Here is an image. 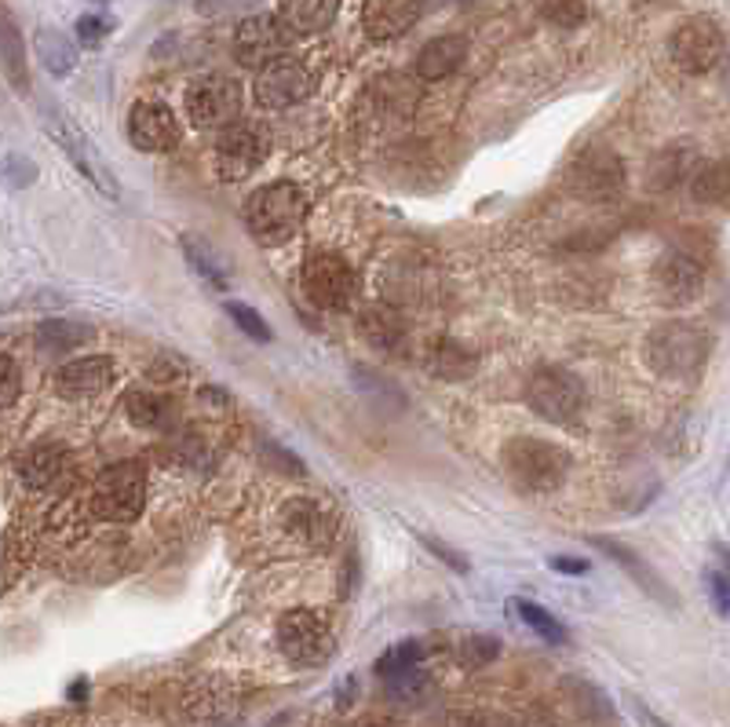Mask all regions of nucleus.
I'll return each mask as SVG.
<instances>
[{"label": "nucleus", "instance_id": "9b49d317", "mask_svg": "<svg viewBox=\"0 0 730 727\" xmlns=\"http://www.w3.org/2000/svg\"><path fill=\"white\" fill-rule=\"evenodd\" d=\"M271 153V136L256 121H234L220 132L212 147V161L220 180H249Z\"/></svg>", "mask_w": 730, "mask_h": 727}, {"label": "nucleus", "instance_id": "aec40b11", "mask_svg": "<svg viewBox=\"0 0 730 727\" xmlns=\"http://www.w3.org/2000/svg\"><path fill=\"white\" fill-rule=\"evenodd\" d=\"M694 165H697V150L691 143H668V147L651 153V161H646V172H643L646 190H654V194L676 190L680 183L691 180Z\"/></svg>", "mask_w": 730, "mask_h": 727}, {"label": "nucleus", "instance_id": "7ed1b4c3", "mask_svg": "<svg viewBox=\"0 0 730 727\" xmlns=\"http://www.w3.org/2000/svg\"><path fill=\"white\" fill-rule=\"evenodd\" d=\"M307 220V198L296 183H267L245 201V227L260 245H285L300 234Z\"/></svg>", "mask_w": 730, "mask_h": 727}, {"label": "nucleus", "instance_id": "f257e3e1", "mask_svg": "<svg viewBox=\"0 0 730 727\" xmlns=\"http://www.w3.org/2000/svg\"><path fill=\"white\" fill-rule=\"evenodd\" d=\"M708 355H713V336H708L697 322H683V319L654 325L643 341L646 370L654 377H661V381H672V384L697 381L708 362Z\"/></svg>", "mask_w": 730, "mask_h": 727}, {"label": "nucleus", "instance_id": "ddd939ff", "mask_svg": "<svg viewBox=\"0 0 730 727\" xmlns=\"http://www.w3.org/2000/svg\"><path fill=\"white\" fill-rule=\"evenodd\" d=\"M183 102H187V118L194 128H209V132L220 128L223 132L242 114V88L234 77L205 74L187 88Z\"/></svg>", "mask_w": 730, "mask_h": 727}, {"label": "nucleus", "instance_id": "49530a36", "mask_svg": "<svg viewBox=\"0 0 730 727\" xmlns=\"http://www.w3.org/2000/svg\"><path fill=\"white\" fill-rule=\"evenodd\" d=\"M468 727H511V724L504 720V716H497V713H482V716H475V720H471Z\"/></svg>", "mask_w": 730, "mask_h": 727}, {"label": "nucleus", "instance_id": "412c9836", "mask_svg": "<svg viewBox=\"0 0 730 727\" xmlns=\"http://www.w3.org/2000/svg\"><path fill=\"white\" fill-rule=\"evenodd\" d=\"M420 8V0H366L362 26L373 40H395L417 26Z\"/></svg>", "mask_w": 730, "mask_h": 727}, {"label": "nucleus", "instance_id": "2f4dec72", "mask_svg": "<svg viewBox=\"0 0 730 727\" xmlns=\"http://www.w3.org/2000/svg\"><path fill=\"white\" fill-rule=\"evenodd\" d=\"M420 658H424V643L403 640V643H395V648H387L384 654H380L376 673L384 680H398V677H406V673H417Z\"/></svg>", "mask_w": 730, "mask_h": 727}, {"label": "nucleus", "instance_id": "f8f14e48", "mask_svg": "<svg viewBox=\"0 0 730 727\" xmlns=\"http://www.w3.org/2000/svg\"><path fill=\"white\" fill-rule=\"evenodd\" d=\"M651 289L657 296V304L665 307L694 304L705 289V263L697 260L691 249H683V245H672V249H665L654 260Z\"/></svg>", "mask_w": 730, "mask_h": 727}, {"label": "nucleus", "instance_id": "7c9ffc66", "mask_svg": "<svg viewBox=\"0 0 730 727\" xmlns=\"http://www.w3.org/2000/svg\"><path fill=\"white\" fill-rule=\"evenodd\" d=\"M125 414L136 428H164L169 424L172 406L164 403L158 392H147V387H132L125 395Z\"/></svg>", "mask_w": 730, "mask_h": 727}, {"label": "nucleus", "instance_id": "f03ea898", "mask_svg": "<svg viewBox=\"0 0 730 727\" xmlns=\"http://www.w3.org/2000/svg\"><path fill=\"white\" fill-rule=\"evenodd\" d=\"M500 468L508 476V483L522 490V494H552L567 483L573 457L559 443H548V439H533L519 435L504 443Z\"/></svg>", "mask_w": 730, "mask_h": 727}, {"label": "nucleus", "instance_id": "9d476101", "mask_svg": "<svg viewBox=\"0 0 730 727\" xmlns=\"http://www.w3.org/2000/svg\"><path fill=\"white\" fill-rule=\"evenodd\" d=\"M304 296L322 311H347L358 300V274L341 252H314L304 263Z\"/></svg>", "mask_w": 730, "mask_h": 727}, {"label": "nucleus", "instance_id": "a19ab883", "mask_svg": "<svg viewBox=\"0 0 730 727\" xmlns=\"http://www.w3.org/2000/svg\"><path fill=\"white\" fill-rule=\"evenodd\" d=\"M417 538H420V545H424L428 552H435V556H438L442 563H446L449 570H460V575H468V559L460 556L457 549H449L446 541H438L435 534H417Z\"/></svg>", "mask_w": 730, "mask_h": 727}, {"label": "nucleus", "instance_id": "dca6fc26", "mask_svg": "<svg viewBox=\"0 0 730 727\" xmlns=\"http://www.w3.org/2000/svg\"><path fill=\"white\" fill-rule=\"evenodd\" d=\"M589 545L599 549L610 563H617V567H621L624 575L640 586V592H646L654 603H661V607H668V611H680V596L672 592V586H668V581L657 575V570L635 549L621 545V541H614V538H603V534H589Z\"/></svg>", "mask_w": 730, "mask_h": 727}, {"label": "nucleus", "instance_id": "72a5a7b5", "mask_svg": "<svg viewBox=\"0 0 730 727\" xmlns=\"http://www.w3.org/2000/svg\"><path fill=\"white\" fill-rule=\"evenodd\" d=\"M227 315H231V322L238 325L245 336H252V341H260V344H271L274 341L271 325H267V319H263L260 311H256V307L242 304V300H227Z\"/></svg>", "mask_w": 730, "mask_h": 727}, {"label": "nucleus", "instance_id": "39448f33", "mask_svg": "<svg viewBox=\"0 0 730 727\" xmlns=\"http://www.w3.org/2000/svg\"><path fill=\"white\" fill-rule=\"evenodd\" d=\"M147 505V468L139 460H117L102 468L91 486V512L107 523H136Z\"/></svg>", "mask_w": 730, "mask_h": 727}, {"label": "nucleus", "instance_id": "de8ad7c7", "mask_svg": "<svg viewBox=\"0 0 730 727\" xmlns=\"http://www.w3.org/2000/svg\"><path fill=\"white\" fill-rule=\"evenodd\" d=\"M635 713L643 716V724H646V727H672V724H668V720H661V716H657V713H651V710H646L643 702H635Z\"/></svg>", "mask_w": 730, "mask_h": 727}, {"label": "nucleus", "instance_id": "58836bf2", "mask_svg": "<svg viewBox=\"0 0 730 727\" xmlns=\"http://www.w3.org/2000/svg\"><path fill=\"white\" fill-rule=\"evenodd\" d=\"M74 29H77V40H81V45L96 48V45H102V40H107L110 34H114V19L91 12V15H81Z\"/></svg>", "mask_w": 730, "mask_h": 727}, {"label": "nucleus", "instance_id": "c756f323", "mask_svg": "<svg viewBox=\"0 0 730 727\" xmlns=\"http://www.w3.org/2000/svg\"><path fill=\"white\" fill-rule=\"evenodd\" d=\"M88 325L81 322H66V319H51V322H40L37 330V347L45 355H70L77 352L81 344L88 341Z\"/></svg>", "mask_w": 730, "mask_h": 727}, {"label": "nucleus", "instance_id": "c03bdc74", "mask_svg": "<svg viewBox=\"0 0 730 727\" xmlns=\"http://www.w3.org/2000/svg\"><path fill=\"white\" fill-rule=\"evenodd\" d=\"M245 4H252V0H198V12L201 15H231V12H238V8H245Z\"/></svg>", "mask_w": 730, "mask_h": 727}, {"label": "nucleus", "instance_id": "e433bc0d", "mask_svg": "<svg viewBox=\"0 0 730 727\" xmlns=\"http://www.w3.org/2000/svg\"><path fill=\"white\" fill-rule=\"evenodd\" d=\"M497 654H500L497 637H468V640H460V648H457V658H460V665H468V669H479V665L493 662Z\"/></svg>", "mask_w": 730, "mask_h": 727}, {"label": "nucleus", "instance_id": "4c0bfd02", "mask_svg": "<svg viewBox=\"0 0 730 727\" xmlns=\"http://www.w3.org/2000/svg\"><path fill=\"white\" fill-rule=\"evenodd\" d=\"M18 395H23V366L12 355L0 352V409L15 406Z\"/></svg>", "mask_w": 730, "mask_h": 727}, {"label": "nucleus", "instance_id": "bb28decb", "mask_svg": "<svg viewBox=\"0 0 730 727\" xmlns=\"http://www.w3.org/2000/svg\"><path fill=\"white\" fill-rule=\"evenodd\" d=\"M428 370L435 373L438 381H468V377L479 370V358L475 352H468L465 344L438 336V341L428 344Z\"/></svg>", "mask_w": 730, "mask_h": 727}, {"label": "nucleus", "instance_id": "393cba45", "mask_svg": "<svg viewBox=\"0 0 730 727\" xmlns=\"http://www.w3.org/2000/svg\"><path fill=\"white\" fill-rule=\"evenodd\" d=\"M282 23L300 37L322 34L341 15V0H282Z\"/></svg>", "mask_w": 730, "mask_h": 727}, {"label": "nucleus", "instance_id": "a18cd8bd", "mask_svg": "<svg viewBox=\"0 0 730 727\" xmlns=\"http://www.w3.org/2000/svg\"><path fill=\"white\" fill-rule=\"evenodd\" d=\"M713 559H716V570H723V575L730 578V545L713 541Z\"/></svg>", "mask_w": 730, "mask_h": 727}, {"label": "nucleus", "instance_id": "79ce46f5", "mask_svg": "<svg viewBox=\"0 0 730 727\" xmlns=\"http://www.w3.org/2000/svg\"><path fill=\"white\" fill-rule=\"evenodd\" d=\"M4 169H8V176H12L15 187H29V183L37 180V165L34 161H26V158H18V153H12V158L4 161Z\"/></svg>", "mask_w": 730, "mask_h": 727}, {"label": "nucleus", "instance_id": "b1692460", "mask_svg": "<svg viewBox=\"0 0 730 727\" xmlns=\"http://www.w3.org/2000/svg\"><path fill=\"white\" fill-rule=\"evenodd\" d=\"M0 70H4L8 85L15 91H29V66H26V40L18 29L12 8L0 0Z\"/></svg>", "mask_w": 730, "mask_h": 727}, {"label": "nucleus", "instance_id": "a211bd4d", "mask_svg": "<svg viewBox=\"0 0 730 727\" xmlns=\"http://www.w3.org/2000/svg\"><path fill=\"white\" fill-rule=\"evenodd\" d=\"M117 377V366L110 355H81L70 358L55 370V392L63 398H91L99 392H107Z\"/></svg>", "mask_w": 730, "mask_h": 727}, {"label": "nucleus", "instance_id": "20e7f679", "mask_svg": "<svg viewBox=\"0 0 730 727\" xmlns=\"http://www.w3.org/2000/svg\"><path fill=\"white\" fill-rule=\"evenodd\" d=\"M567 190L584 205H614L629 187V169H624L621 153L610 147H589L573 153L567 165Z\"/></svg>", "mask_w": 730, "mask_h": 727}, {"label": "nucleus", "instance_id": "cd10ccee", "mask_svg": "<svg viewBox=\"0 0 730 727\" xmlns=\"http://www.w3.org/2000/svg\"><path fill=\"white\" fill-rule=\"evenodd\" d=\"M358 325H362L366 341L373 347H384V352L398 347V344H403V336H406L403 315H398L395 307H387V304H369L362 311V319H358Z\"/></svg>", "mask_w": 730, "mask_h": 727}, {"label": "nucleus", "instance_id": "4468645a", "mask_svg": "<svg viewBox=\"0 0 730 727\" xmlns=\"http://www.w3.org/2000/svg\"><path fill=\"white\" fill-rule=\"evenodd\" d=\"M256 102L267 110H285L304 102L314 91V74L304 59L296 56H277L267 66L256 70Z\"/></svg>", "mask_w": 730, "mask_h": 727}, {"label": "nucleus", "instance_id": "1a4fd4ad", "mask_svg": "<svg viewBox=\"0 0 730 727\" xmlns=\"http://www.w3.org/2000/svg\"><path fill=\"white\" fill-rule=\"evenodd\" d=\"M40 121H45V132L66 150V158L81 169V176H85L91 187H99L107 198H121L117 176L107 169V161L99 158V150L91 147V139L74 125V118L63 114L55 102H45V107H40Z\"/></svg>", "mask_w": 730, "mask_h": 727}, {"label": "nucleus", "instance_id": "6e6552de", "mask_svg": "<svg viewBox=\"0 0 730 727\" xmlns=\"http://www.w3.org/2000/svg\"><path fill=\"white\" fill-rule=\"evenodd\" d=\"M527 406L548 424H573L584 409V384L567 366H541L527 381Z\"/></svg>", "mask_w": 730, "mask_h": 727}, {"label": "nucleus", "instance_id": "4be33fe9", "mask_svg": "<svg viewBox=\"0 0 730 727\" xmlns=\"http://www.w3.org/2000/svg\"><path fill=\"white\" fill-rule=\"evenodd\" d=\"M468 59V40L460 34H442L435 40H428L424 48L417 51V77L424 81H446L454 77Z\"/></svg>", "mask_w": 730, "mask_h": 727}, {"label": "nucleus", "instance_id": "a878e982", "mask_svg": "<svg viewBox=\"0 0 730 727\" xmlns=\"http://www.w3.org/2000/svg\"><path fill=\"white\" fill-rule=\"evenodd\" d=\"M686 187L705 209H730V161H697Z\"/></svg>", "mask_w": 730, "mask_h": 727}, {"label": "nucleus", "instance_id": "ea45409f", "mask_svg": "<svg viewBox=\"0 0 730 727\" xmlns=\"http://www.w3.org/2000/svg\"><path fill=\"white\" fill-rule=\"evenodd\" d=\"M705 589H708V603H713V611L719 618H730V578L723 570L708 567L705 570Z\"/></svg>", "mask_w": 730, "mask_h": 727}, {"label": "nucleus", "instance_id": "c85d7f7f", "mask_svg": "<svg viewBox=\"0 0 730 727\" xmlns=\"http://www.w3.org/2000/svg\"><path fill=\"white\" fill-rule=\"evenodd\" d=\"M37 56H40V66L48 70L51 77H66V74H74V66H77V48H74V40L70 37H63L59 29H37Z\"/></svg>", "mask_w": 730, "mask_h": 727}, {"label": "nucleus", "instance_id": "0eeeda50", "mask_svg": "<svg viewBox=\"0 0 730 727\" xmlns=\"http://www.w3.org/2000/svg\"><path fill=\"white\" fill-rule=\"evenodd\" d=\"M274 640L282 658L296 665V669H314V665L329 662V654H333V629H329V621L311 607L285 611L282 618H277Z\"/></svg>", "mask_w": 730, "mask_h": 727}, {"label": "nucleus", "instance_id": "c9c22d12", "mask_svg": "<svg viewBox=\"0 0 730 727\" xmlns=\"http://www.w3.org/2000/svg\"><path fill=\"white\" fill-rule=\"evenodd\" d=\"M544 19L559 29H573L589 19V0H544Z\"/></svg>", "mask_w": 730, "mask_h": 727}, {"label": "nucleus", "instance_id": "6ab92c4d", "mask_svg": "<svg viewBox=\"0 0 730 727\" xmlns=\"http://www.w3.org/2000/svg\"><path fill=\"white\" fill-rule=\"evenodd\" d=\"M74 476V454L63 443H37L18 460V479L29 490H55Z\"/></svg>", "mask_w": 730, "mask_h": 727}, {"label": "nucleus", "instance_id": "5701e85b", "mask_svg": "<svg viewBox=\"0 0 730 727\" xmlns=\"http://www.w3.org/2000/svg\"><path fill=\"white\" fill-rule=\"evenodd\" d=\"M285 527L293 530V538L307 541L314 549H325L336 534V519L329 516L322 501H285Z\"/></svg>", "mask_w": 730, "mask_h": 727}, {"label": "nucleus", "instance_id": "2eb2a0df", "mask_svg": "<svg viewBox=\"0 0 730 727\" xmlns=\"http://www.w3.org/2000/svg\"><path fill=\"white\" fill-rule=\"evenodd\" d=\"M289 40H293V29L282 23V15L256 12V15L242 19L238 23L231 48H234V59H238L242 66L260 70V66L271 63V59L285 56V51H289Z\"/></svg>", "mask_w": 730, "mask_h": 727}, {"label": "nucleus", "instance_id": "f3484780", "mask_svg": "<svg viewBox=\"0 0 730 727\" xmlns=\"http://www.w3.org/2000/svg\"><path fill=\"white\" fill-rule=\"evenodd\" d=\"M180 121L164 102L143 99L128 110V143L143 153H164L180 143Z\"/></svg>", "mask_w": 730, "mask_h": 727}, {"label": "nucleus", "instance_id": "37998d69", "mask_svg": "<svg viewBox=\"0 0 730 727\" xmlns=\"http://www.w3.org/2000/svg\"><path fill=\"white\" fill-rule=\"evenodd\" d=\"M548 567H552V570H559V575H589L592 563H589V559H581V556H552V559H548Z\"/></svg>", "mask_w": 730, "mask_h": 727}, {"label": "nucleus", "instance_id": "473e14b6", "mask_svg": "<svg viewBox=\"0 0 730 727\" xmlns=\"http://www.w3.org/2000/svg\"><path fill=\"white\" fill-rule=\"evenodd\" d=\"M516 614L527 626L537 632L541 640H548V643H555V648H562V643H570V632H567V626H562L555 614H548L544 607H537L533 600H516Z\"/></svg>", "mask_w": 730, "mask_h": 727}, {"label": "nucleus", "instance_id": "f704fd0d", "mask_svg": "<svg viewBox=\"0 0 730 727\" xmlns=\"http://www.w3.org/2000/svg\"><path fill=\"white\" fill-rule=\"evenodd\" d=\"M183 252H187L190 268L198 271L201 279H209V285H215V289H227V271H223L220 263L212 260V256H209V249H205L201 242L187 238V242H183Z\"/></svg>", "mask_w": 730, "mask_h": 727}, {"label": "nucleus", "instance_id": "423d86ee", "mask_svg": "<svg viewBox=\"0 0 730 727\" xmlns=\"http://www.w3.org/2000/svg\"><path fill=\"white\" fill-rule=\"evenodd\" d=\"M727 56V37L723 26L713 15H691L668 37V59L676 70H683L686 77H705L723 63Z\"/></svg>", "mask_w": 730, "mask_h": 727}]
</instances>
